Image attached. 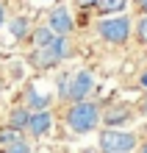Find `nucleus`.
<instances>
[{
    "label": "nucleus",
    "mask_w": 147,
    "mask_h": 153,
    "mask_svg": "<svg viewBox=\"0 0 147 153\" xmlns=\"http://www.w3.org/2000/svg\"><path fill=\"white\" fill-rule=\"evenodd\" d=\"M100 106L95 100H75V103H69V109L67 114H64V123H67V128L69 131H75V134H89V131H95L97 125H100Z\"/></svg>",
    "instance_id": "1"
},
{
    "label": "nucleus",
    "mask_w": 147,
    "mask_h": 153,
    "mask_svg": "<svg viewBox=\"0 0 147 153\" xmlns=\"http://www.w3.org/2000/svg\"><path fill=\"white\" fill-rule=\"evenodd\" d=\"M95 89V75L89 70H78L75 75H61L58 78V97L61 100H86Z\"/></svg>",
    "instance_id": "2"
},
{
    "label": "nucleus",
    "mask_w": 147,
    "mask_h": 153,
    "mask_svg": "<svg viewBox=\"0 0 147 153\" xmlns=\"http://www.w3.org/2000/svg\"><path fill=\"white\" fill-rule=\"evenodd\" d=\"M131 31H133V22L128 20L125 14H108L97 22V33L100 39L108 42V45H125L131 39Z\"/></svg>",
    "instance_id": "3"
},
{
    "label": "nucleus",
    "mask_w": 147,
    "mask_h": 153,
    "mask_svg": "<svg viewBox=\"0 0 147 153\" xmlns=\"http://www.w3.org/2000/svg\"><path fill=\"white\" fill-rule=\"evenodd\" d=\"M97 145L103 153H131L136 145H139V139H136V134L131 131H119V128H103L97 137Z\"/></svg>",
    "instance_id": "4"
},
{
    "label": "nucleus",
    "mask_w": 147,
    "mask_h": 153,
    "mask_svg": "<svg viewBox=\"0 0 147 153\" xmlns=\"http://www.w3.org/2000/svg\"><path fill=\"white\" fill-rule=\"evenodd\" d=\"M47 28L56 33V36H69L72 33V28H75V20H72V11H69V6H64V3H58V6H53L50 8V14H47Z\"/></svg>",
    "instance_id": "5"
},
{
    "label": "nucleus",
    "mask_w": 147,
    "mask_h": 153,
    "mask_svg": "<svg viewBox=\"0 0 147 153\" xmlns=\"http://www.w3.org/2000/svg\"><path fill=\"white\" fill-rule=\"evenodd\" d=\"M50 128H53V111L50 109H36V111H31L25 131H28L33 139H42L44 134H50Z\"/></svg>",
    "instance_id": "6"
},
{
    "label": "nucleus",
    "mask_w": 147,
    "mask_h": 153,
    "mask_svg": "<svg viewBox=\"0 0 147 153\" xmlns=\"http://www.w3.org/2000/svg\"><path fill=\"white\" fill-rule=\"evenodd\" d=\"M31 64H33L36 70H50V67L61 64V59H58L56 48H53V45H47V48H33V53H31Z\"/></svg>",
    "instance_id": "7"
},
{
    "label": "nucleus",
    "mask_w": 147,
    "mask_h": 153,
    "mask_svg": "<svg viewBox=\"0 0 147 153\" xmlns=\"http://www.w3.org/2000/svg\"><path fill=\"white\" fill-rule=\"evenodd\" d=\"M31 45L33 48H47V45H53V39H56V33H53L47 25H36V28H31Z\"/></svg>",
    "instance_id": "8"
},
{
    "label": "nucleus",
    "mask_w": 147,
    "mask_h": 153,
    "mask_svg": "<svg viewBox=\"0 0 147 153\" xmlns=\"http://www.w3.org/2000/svg\"><path fill=\"white\" fill-rule=\"evenodd\" d=\"M25 109H31V111H36V109H50V95L44 97V95H39L33 86H28V95H25Z\"/></svg>",
    "instance_id": "9"
},
{
    "label": "nucleus",
    "mask_w": 147,
    "mask_h": 153,
    "mask_svg": "<svg viewBox=\"0 0 147 153\" xmlns=\"http://www.w3.org/2000/svg\"><path fill=\"white\" fill-rule=\"evenodd\" d=\"M28 117H31V109H25V106H14V109L8 111V125L17 128V131H25Z\"/></svg>",
    "instance_id": "10"
},
{
    "label": "nucleus",
    "mask_w": 147,
    "mask_h": 153,
    "mask_svg": "<svg viewBox=\"0 0 147 153\" xmlns=\"http://www.w3.org/2000/svg\"><path fill=\"white\" fill-rule=\"evenodd\" d=\"M131 109H128V106H117V109H108L106 114H100V120H106L108 125H114V128H117V125L119 123H125V120H131Z\"/></svg>",
    "instance_id": "11"
},
{
    "label": "nucleus",
    "mask_w": 147,
    "mask_h": 153,
    "mask_svg": "<svg viewBox=\"0 0 147 153\" xmlns=\"http://www.w3.org/2000/svg\"><path fill=\"white\" fill-rule=\"evenodd\" d=\"M20 139H25V131H17V128H11V125H6V128H0V145H14V142H20Z\"/></svg>",
    "instance_id": "12"
},
{
    "label": "nucleus",
    "mask_w": 147,
    "mask_h": 153,
    "mask_svg": "<svg viewBox=\"0 0 147 153\" xmlns=\"http://www.w3.org/2000/svg\"><path fill=\"white\" fill-rule=\"evenodd\" d=\"M11 33L17 39H25L31 33V20H28V17H14V20H11Z\"/></svg>",
    "instance_id": "13"
},
{
    "label": "nucleus",
    "mask_w": 147,
    "mask_h": 153,
    "mask_svg": "<svg viewBox=\"0 0 147 153\" xmlns=\"http://www.w3.org/2000/svg\"><path fill=\"white\" fill-rule=\"evenodd\" d=\"M128 0H97V8L103 14H114V11H122Z\"/></svg>",
    "instance_id": "14"
},
{
    "label": "nucleus",
    "mask_w": 147,
    "mask_h": 153,
    "mask_svg": "<svg viewBox=\"0 0 147 153\" xmlns=\"http://www.w3.org/2000/svg\"><path fill=\"white\" fill-rule=\"evenodd\" d=\"M136 39L147 45V11H142V17L136 20Z\"/></svg>",
    "instance_id": "15"
},
{
    "label": "nucleus",
    "mask_w": 147,
    "mask_h": 153,
    "mask_svg": "<svg viewBox=\"0 0 147 153\" xmlns=\"http://www.w3.org/2000/svg\"><path fill=\"white\" fill-rule=\"evenodd\" d=\"M3 153H31V145L25 139H20V142H14V145H6Z\"/></svg>",
    "instance_id": "16"
},
{
    "label": "nucleus",
    "mask_w": 147,
    "mask_h": 153,
    "mask_svg": "<svg viewBox=\"0 0 147 153\" xmlns=\"http://www.w3.org/2000/svg\"><path fill=\"white\" fill-rule=\"evenodd\" d=\"M6 20H8V14H6V6L0 3V28H3V25H6Z\"/></svg>",
    "instance_id": "17"
},
{
    "label": "nucleus",
    "mask_w": 147,
    "mask_h": 153,
    "mask_svg": "<svg viewBox=\"0 0 147 153\" xmlns=\"http://www.w3.org/2000/svg\"><path fill=\"white\" fill-rule=\"evenodd\" d=\"M78 6H83V8H89V6H97V0H75Z\"/></svg>",
    "instance_id": "18"
},
{
    "label": "nucleus",
    "mask_w": 147,
    "mask_h": 153,
    "mask_svg": "<svg viewBox=\"0 0 147 153\" xmlns=\"http://www.w3.org/2000/svg\"><path fill=\"white\" fill-rule=\"evenodd\" d=\"M139 109H142V114L147 117V95H144V100H142V106H139Z\"/></svg>",
    "instance_id": "19"
},
{
    "label": "nucleus",
    "mask_w": 147,
    "mask_h": 153,
    "mask_svg": "<svg viewBox=\"0 0 147 153\" xmlns=\"http://www.w3.org/2000/svg\"><path fill=\"white\" fill-rule=\"evenodd\" d=\"M136 6H139L142 11H147V0H136Z\"/></svg>",
    "instance_id": "20"
},
{
    "label": "nucleus",
    "mask_w": 147,
    "mask_h": 153,
    "mask_svg": "<svg viewBox=\"0 0 147 153\" xmlns=\"http://www.w3.org/2000/svg\"><path fill=\"white\" fill-rule=\"evenodd\" d=\"M142 86H144V89H147V73H144V75H142Z\"/></svg>",
    "instance_id": "21"
},
{
    "label": "nucleus",
    "mask_w": 147,
    "mask_h": 153,
    "mask_svg": "<svg viewBox=\"0 0 147 153\" xmlns=\"http://www.w3.org/2000/svg\"><path fill=\"white\" fill-rule=\"evenodd\" d=\"M81 153H97V150L95 148H86V150H81Z\"/></svg>",
    "instance_id": "22"
},
{
    "label": "nucleus",
    "mask_w": 147,
    "mask_h": 153,
    "mask_svg": "<svg viewBox=\"0 0 147 153\" xmlns=\"http://www.w3.org/2000/svg\"><path fill=\"white\" fill-rule=\"evenodd\" d=\"M139 153H147V142H144V145H142V148H139Z\"/></svg>",
    "instance_id": "23"
},
{
    "label": "nucleus",
    "mask_w": 147,
    "mask_h": 153,
    "mask_svg": "<svg viewBox=\"0 0 147 153\" xmlns=\"http://www.w3.org/2000/svg\"><path fill=\"white\" fill-rule=\"evenodd\" d=\"M0 92H3V84H0Z\"/></svg>",
    "instance_id": "24"
}]
</instances>
